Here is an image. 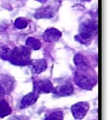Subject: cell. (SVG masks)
Listing matches in <instances>:
<instances>
[{
  "instance_id": "6da1fadb",
  "label": "cell",
  "mask_w": 110,
  "mask_h": 120,
  "mask_svg": "<svg viewBox=\"0 0 110 120\" xmlns=\"http://www.w3.org/2000/svg\"><path fill=\"white\" fill-rule=\"evenodd\" d=\"M30 55V49H29L27 47H16L11 51V55L9 61L12 64L18 65V66L29 65L31 62Z\"/></svg>"
},
{
  "instance_id": "7a4b0ae2",
  "label": "cell",
  "mask_w": 110,
  "mask_h": 120,
  "mask_svg": "<svg viewBox=\"0 0 110 120\" xmlns=\"http://www.w3.org/2000/svg\"><path fill=\"white\" fill-rule=\"evenodd\" d=\"M86 70H78L74 76L75 84L85 90H91L97 84V79L94 76L86 74Z\"/></svg>"
},
{
  "instance_id": "3957f363",
  "label": "cell",
  "mask_w": 110,
  "mask_h": 120,
  "mask_svg": "<svg viewBox=\"0 0 110 120\" xmlns=\"http://www.w3.org/2000/svg\"><path fill=\"white\" fill-rule=\"evenodd\" d=\"M34 92L38 94L41 93H51L54 92V88L51 82L48 79L36 80L33 83Z\"/></svg>"
},
{
  "instance_id": "277c9868",
  "label": "cell",
  "mask_w": 110,
  "mask_h": 120,
  "mask_svg": "<svg viewBox=\"0 0 110 120\" xmlns=\"http://www.w3.org/2000/svg\"><path fill=\"white\" fill-rule=\"evenodd\" d=\"M89 109V104L87 102H78L72 107V112L76 119H82L87 114Z\"/></svg>"
},
{
  "instance_id": "5b68a950",
  "label": "cell",
  "mask_w": 110,
  "mask_h": 120,
  "mask_svg": "<svg viewBox=\"0 0 110 120\" xmlns=\"http://www.w3.org/2000/svg\"><path fill=\"white\" fill-rule=\"evenodd\" d=\"M97 23L94 20H89L83 22L80 25L79 33L94 37V36H95L97 33Z\"/></svg>"
},
{
  "instance_id": "8992f818",
  "label": "cell",
  "mask_w": 110,
  "mask_h": 120,
  "mask_svg": "<svg viewBox=\"0 0 110 120\" xmlns=\"http://www.w3.org/2000/svg\"><path fill=\"white\" fill-rule=\"evenodd\" d=\"M62 36V33L60 30L56 28L51 27L45 30L43 33V39L47 42H54L59 40Z\"/></svg>"
},
{
  "instance_id": "52a82bcc",
  "label": "cell",
  "mask_w": 110,
  "mask_h": 120,
  "mask_svg": "<svg viewBox=\"0 0 110 120\" xmlns=\"http://www.w3.org/2000/svg\"><path fill=\"white\" fill-rule=\"evenodd\" d=\"M55 15V12L53 8L51 7H43L38 9L34 14V17L36 19H48L53 18Z\"/></svg>"
},
{
  "instance_id": "ba28073f",
  "label": "cell",
  "mask_w": 110,
  "mask_h": 120,
  "mask_svg": "<svg viewBox=\"0 0 110 120\" xmlns=\"http://www.w3.org/2000/svg\"><path fill=\"white\" fill-rule=\"evenodd\" d=\"M74 63L78 70H87L90 66L88 58L81 54H77L74 57Z\"/></svg>"
},
{
  "instance_id": "9c48e42d",
  "label": "cell",
  "mask_w": 110,
  "mask_h": 120,
  "mask_svg": "<svg viewBox=\"0 0 110 120\" xmlns=\"http://www.w3.org/2000/svg\"><path fill=\"white\" fill-rule=\"evenodd\" d=\"M31 65V70L36 74H39L47 69V62L43 59L33 60L29 64Z\"/></svg>"
},
{
  "instance_id": "30bf717a",
  "label": "cell",
  "mask_w": 110,
  "mask_h": 120,
  "mask_svg": "<svg viewBox=\"0 0 110 120\" xmlns=\"http://www.w3.org/2000/svg\"><path fill=\"white\" fill-rule=\"evenodd\" d=\"M73 91H74L73 86L70 82H67L66 84L62 85L56 89L54 88V93L57 95L60 96V97L70 95L73 93Z\"/></svg>"
},
{
  "instance_id": "8fae6325",
  "label": "cell",
  "mask_w": 110,
  "mask_h": 120,
  "mask_svg": "<svg viewBox=\"0 0 110 120\" xmlns=\"http://www.w3.org/2000/svg\"><path fill=\"white\" fill-rule=\"evenodd\" d=\"M38 98H39V94L34 91L26 94L22 99L21 103H20V108L29 107L33 105L37 101Z\"/></svg>"
},
{
  "instance_id": "7c38bea8",
  "label": "cell",
  "mask_w": 110,
  "mask_h": 120,
  "mask_svg": "<svg viewBox=\"0 0 110 120\" xmlns=\"http://www.w3.org/2000/svg\"><path fill=\"white\" fill-rule=\"evenodd\" d=\"M26 45L29 49L36 51L41 49L42 43L39 39L34 38V37H29L26 41Z\"/></svg>"
},
{
  "instance_id": "4fadbf2b",
  "label": "cell",
  "mask_w": 110,
  "mask_h": 120,
  "mask_svg": "<svg viewBox=\"0 0 110 120\" xmlns=\"http://www.w3.org/2000/svg\"><path fill=\"white\" fill-rule=\"evenodd\" d=\"M11 112V109L8 102L5 100L0 101V117L3 118L8 116Z\"/></svg>"
},
{
  "instance_id": "5bb4252c",
  "label": "cell",
  "mask_w": 110,
  "mask_h": 120,
  "mask_svg": "<svg viewBox=\"0 0 110 120\" xmlns=\"http://www.w3.org/2000/svg\"><path fill=\"white\" fill-rule=\"evenodd\" d=\"M11 51L12 50L8 46L0 44V58L5 60H9L11 55Z\"/></svg>"
},
{
  "instance_id": "9a60e30c",
  "label": "cell",
  "mask_w": 110,
  "mask_h": 120,
  "mask_svg": "<svg viewBox=\"0 0 110 120\" xmlns=\"http://www.w3.org/2000/svg\"><path fill=\"white\" fill-rule=\"evenodd\" d=\"M75 39L78 41V42L81 43L82 45H90L91 42L93 40V37L91 36L86 35V34L83 33H78V35L75 36Z\"/></svg>"
},
{
  "instance_id": "2e32d148",
  "label": "cell",
  "mask_w": 110,
  "mask_h": 120,
  "mask_svg": "<svg viewBox=\"0 0 110 120\" xmlns=\"http://www.w3.org/2000/svg\"><path fill=\"white\" fill-rule=\"evenodd\" d=\"M27 26H28V22H27L26 19H25L24 18H18L15 20V26L16 28L22 30L25 29Z\"/></svg>"
},
{
  "instance_id": "e0dca14e",
  "label": "cell",
  "mask_w": 110,
  "mask_h": 120,
  "mask_svg": "<svg viewBox=\"0 0 110 120\" xmlns=\"http://www.w3.org/2000/svg\"><path fill=\"white\" fill-rule=\"evenodd\" d=\"M63 114L61 111L54 112L45 119V120H63Z\"/></svg>"
},
{
  "instance_id": "ac0fdd59",
  "label": "cell",
  "mask_w": 110,
  "mask_h": 120,
  "mask_svg": "<svg viewBox=\"0 0 110 120\" xmlns=\"http://www.w3.org/2000/svg\"><path fill=\"white\" fill-rule=\"evenodd\" d=\"M8 120H29L28 118L25 117V116H13V117L10 118Z\"/></svg>"
},
{
  "instance_id": "d6986e66",
  "label": "cell",
  "mask_w": 110,
  "mask_h": 120,
  "mask_svg": "<svg viewBox=\"0 0 110 120\" xmlns=\"http://www.w3.org/2000/svg\"><path fill=\"white\" fill-rule=\"evenodd\" d=\"M5 90L4 89V88H3L1 85H0V101H2L3 98H4V96L5 94Z\"/></svg>"
},
{
  "instance_id": "ffe728a7",
  "label": "cell",
  "mask_w": 110,
  "mask_h": 120,
  "mask_svg": "<svg viewBox=\"0 0 110 120\" xmlns=\"http://www.w3.org/2000/svg\"><path fill=\"white\" fill-rule=\"evenodd\" d=\"M36 1L40 2V3H45L48 1V0H36Z\"/></svg>"
},
{
  "instance_id": "44dd1931",
  "label": "cell",
  "mask_w": 110,
  "mask_h": 120,
  "mask_svg": "<svg viewBox=\"0 0 110 120\" xmlns=\"http://www.w3.org/2000/svg\"><path fill=\"white\" fill-rule=\"evenodd\" d=\"M82 1H84V2H89V1H91V0H82Z\"/></svg>"
}]
</instances>
